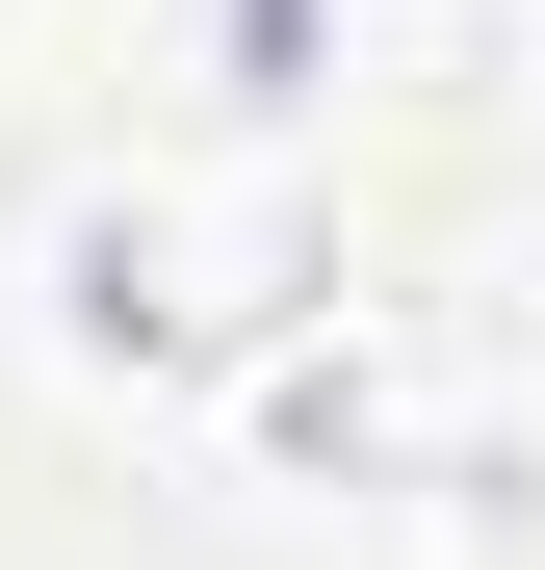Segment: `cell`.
<instances>
[{"label":"cell","mask_w":545,"mask_h":570,"mask_svg":"<svg viewBox=\"0 0 545 570\" xmlns=\"http://www.w3.org/2000/svg\"><path fill=\"white\" fill-rule=\"evenodd\" d=\"M27 312H52V363H105V390H260L312 312H338V234L286 208V156H182V130H130V156H52L27 181Z\"/></svg>","instance_id":"1"},{"label":"cell","mask_w":545,"mask_h":570,"mask_svg":"<svg viewBox=\"0 0 545 570\" xmlns=\"http://www.w3.org/2000/svg\"><path fill=\"white\" fill-rule=\"evenodd\" d=\"M234 441H260V493H468L519 441V337L468 285H338V312L234 390Z\"/></svg>","instance_id":"2"},{"label":"cell","mask_w":545,"mask_h":570,"mask_svg":"<svg viewBox=\"0 0 545 570\" xmlns=\"http://www.w3.org/2000/svg\"><path fill=\"white\" fill-rule=\"evenodd\" d=\"M156 105H182V156H260V130H312L338 105V0H156Z\"/></svg>","instance_id":"3"}]
</instances>
